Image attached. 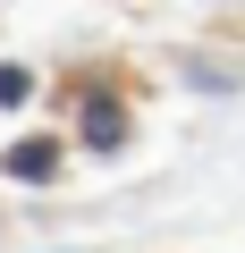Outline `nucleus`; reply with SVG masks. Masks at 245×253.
Here are the masks:
<instances>
[{
	"label": "nucleus",
	"instance_id": "obj_1",
	"mask_svg": "<svg viewBox=\"0 0 245 253\" xmlns=\"http://www.w3.org/2000/svg\"><path fill=\"white\" fill-rule=\"evenodd\" d=\"M59 169V144L51 135H26V144H9V177H26V186H43Z\"/></svg>",
	"mask_w": 245,
	"mask_h": 253
},
{
	"label": "nucleus",
	"instance_id": "obj_3",
	"mask_svg": "<svg viewBox=\"0 0 245 253\" xmlns=\"http://www.w3.org/2000/svg\"><path fill=\"white\" fill-rule=\"evenodd\" d=\"M26 93H34V76H26V68H0V101H26Z\"/></svg>",
	"mask_w": 245,
	"mask_h": 253
},
{
	"label": "nucleus",
	"instance_id": "obj_2",
	"mask_svg": "<svg viewBox=\"0 0 245 253\" xmlns=\"http://www.w3.org/2000/svg\"><path fill=\"white\" fill-rule=\"evenodd\" d=\"M85 135H93V144H118V135H127V118H118L110 101H93V110H85Z\"/></svg>",
	"mask_w": 245,
	"mask_h": 253
}]
</instances>
